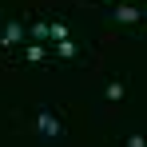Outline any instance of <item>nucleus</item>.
Here are the masks:
<instances>
[{"label": "nucleus", "instance_id": "1", "mask_svg": "<svg viewBox=\"0 0 147 147\" xmlns=\"http://www.w3.org/2000/svg\"><path fill=\"white\" fill-rule=\"evenodd\" d=\"M32 131H36V139H40V143H60V139L68 135L64 111H60L56 103H40V107H36V115H32Z\"/></svg>", "mask_w": 147, "mask_h": 147}, {"label": "nucleus", "instance_id": "2", "mask_svg": "<svg viewBox=\"0 0 147 147\" xmlns=\"http://www.w3.org/2000/svg\"><path fill=\"white\" fill-rule=\"evenodd\" d=\"M28 44V20L20 16H4L0 20V56H12Z\"/></svg>", "mask_w": 147, "mask_h": 147}, {"label": "nucleus", "instance_id": "3", "mask_svg": "<svg viewBox=\"0 0 147 147\" xmlns=\"http://www.w3.org/2000/svg\"><path fill=\"white\" fill-rule=\"evenodd\" d=\"M107 20L119 24V28H147V12L139 4H131V0H119V4L107 8Z\"/></svg>", "mask_w": 147, "mask_h": 147}, {"label": "nucleus", "instance_id": "4", "mask_svg": "<svg viewBox=\"0 0 147 147\" xmlns=\"http://www.w3.org/2000/svg\"><path fill=\"white\" fill-rule=\"evenodd\" d=\"M52 60H60V64H80V60H92V52L84 48L80 40H60V44H52Z\"/></svg>", "mask_w": 147, "mask_h": 147}, {"label": "nucleus", "instance_id": "5", "mask_svg": "<svg viewBox=\"0 0 147 147\" xmlns=\"http://www.w3.org/2000/svg\"><path fill=\"white\" fill-rule=\"evenodd\" d=\"M16 60H24V64H32V68H44V64H52V48H48V44H36V40H28L24 48L16 52Z\"/></svg>", "mask_w": 147, "mask_h": 147}, {"label": "nucleus", "instance_id": "6", "mask_svg": "<svg viewBox=\"0 0 147 147\" xmlns=\"http://www.w3.org/2000/svg\"><path fill=\"white\" fill-rule=\"evenodd\" d=\"M103 99H107V103H123V99H127V76L107 80V84H103Z\"/></svg>", "mask_w": 147, "mask_h": 147}, {"label": "nucleus", "instance_id": "7", "mask_svg": "<svg viewBox=\"0 0 147 147\" xmlns=\"http://www.w3.org/2000/svg\"><path fill=\"white\" fill-rule=\"evenodd\" d=\"M28 40H36V44H48V20H44L40 12H32V16H28Z\"/></svg>", "mask_w": 147, "mask_h": 147}, {"label": "nucleus", "instance_id": "8", "mask_svg": "<svg viewBox=\"0 0 147 147\" xmlns=\"http://www.w3.org/2000/svg\"><path fill=\"white\" fill-rule=\"evenodd\" d=\"M68 36H72V24L68 20H48V44H60Z\"/></svg>", "mask_w": 147, "mask_h": 147}, {"label": "nucleus", "instance_id": "9", "mask_svg": "<svg viewBox=\"0 0 147 147\" xmlns=\"http://www.w3.org/2000/svg\"><path fill=\"white\" fill-rule=\"evenodd\" d=\"M123 147H147V135L143 131H127L123 135Z\"/></svg>", "mask_w": 147, "mask_h": 147}, {"label": "nucleus", "instance_id": "10", "mask_svg": "<svg viewBox=\"0 0 147 147\" xmlns=\"http://www.w3.org/2000/svg\"><path fill=\"white\" fill-rule=\"evenodd\" d=\"M96 4H103V8H111V4H119V0H96Z\"/></svg>", "mask_w": 147, "mask_h": 147}]
</instances>
